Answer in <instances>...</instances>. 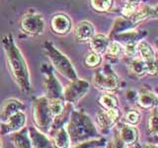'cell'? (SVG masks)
I'll use <instances>...</instances> for the list:
<instances>
[{"label": "cell", "mask_w": 158, "mask_h": 148, "mask_svg": "<svg viewBox=\"0 0 158 148\" xmlns=\"http://www.w3.org/2000/svg\"><path fill=\"white\" fill-rule=\"evenodd\" d=\"M24 104L17 99H8L0 107V122H4L18 112L24 111Z\"/></svg>", "instance_id": "obj_12"}, {"label": "cell", "mask_w": 158, "mask_h": 148, "mask_svg": "<svg viewBox=\"0 0 158 148\" xmlns=\"http://www.w3.org/2000/svg\"><path fill=\"white\" fill-rule=\"evenodd\" d=\"M27 122V116L24 111L18 112L12 117H10L4 122H0V134L7 135L12 134L25 127Z\"/></svg>", "instance_id": "obj_8"}, {"label": "cell", "mask_w": 158, "mask_h": 148, "mask_svg": "<svg viewBox=\"0 0 158 148\" xmlns=\"http://www.w3.org/2000/svg\"><path fill=\"white\" fill-rule=\"evenodd\" d=\"M136 9H137V8H136V5H133V4H127L126 6L123 8V10H122V14L123 15V16L131 18V17L133 16V14L135 13Z\"/></svg>", "instance_id": "obj_29"}, {"label": "cell", "mask_w": 158, "mask_h": 148, "mask_svg": "<svg viewBox=\"0 0 158 148\" xmlns=\"http://www.w3.org/2000/svg\"><path fill=\"white\" fill-rule=\"evenodd\" d=\"M21 27L26 33L32 35H39L42 34L44 31V22L42 15L33 14L27 15L22 19Z\"/></svg>", "instance_id": "obj_10"}, {"label": "cell", "mask_w": 158, "mask_h": 148, "mask_svg": "<svg viewBox=\"0 0 158 148\" xmlns=\"http://www.w3.org/2000/svg\"><path fill=\"white\" fill-rule=\"evenodd\" d=\"M93 83L98 89L108 92L117 90L120 85L117 74L109 65H106L94 74Z\"/></svg>", "instance_id": "obj_5"}, {"label": "cell", "mask_w": 158, "mask_h": 148, "mask_svg": "<svg viewBox=\"0 0 158 148\" xmlns=\"http://www.w3.org/2000/svg\"><path fill=\"white\" fill-rule=\"evenodd\" d=\"M107 148H127V145L121 139L118 133H116L113 139L107 143Z\"/></svg>", "instance_id": "obj_27"}, {"label": "cell", "mask_w": 158, "mask_h": 148, "mask_svg": "<svg viewBox=\"0 0 158 148\" xmlns=\"http://www.w3.org/2000/svg\"><path fill=\"white\" fill-rule=\"evenodd\" d=\"M158 121H157V109L156 107L153 108V111L150 113L149 118H148V125H147V130L148 132L150 133L152 136L155 138L157 137V132H158Z\"/></svg>", "instance_id": "obj_23"}, {"label": "cell", "mask_w": 158, "mask_h": 148, "mask_svg": "<svg viewBox=\"0 0 158 148\" xmlns=\"http://www.w3.org/2000/svg\"><path fill=\"white\" fill-rule=\"evenodd\" d=\"M32 148H54L49 137L40 131L36 126L28 127Z\"/></svg>", "instance_id": "obj_14"}, {"label": "cell", "mask_w": 158, "mask_h": 148, "mask_svg": "<svg viewBox=\"0 0 158 148\" xmlns=\"http://www.w3.org/2000/svg\"><path fill=\"white\" fill-rule=\"evenodd\" d=\"M48 134L49 139H51L54 148H71L70 138H69L65 126L49 131Z\"/></svg>", "instance_id": "obj_15"}, {"label": "cell", "mask_w": 158, "mask_h": 148, "mask_svg": "<svg viewBox=\"0 0 158 148\" xmlns=\"http://www.w3.org/2000/svg\"><path fill=\"white\" fill-rule=\"evenodd\" d=\"M120 117L121 113L118 108L109 109V110L102 109L96 115L97 128H100L102 133H107L120 121Z\"/></svg>", "instance_id": "obj_7"}, {"label": "cell", "mask_w": 158, "mask_h": 148, "mask_svg": "<svg viewBox=\"0 0 158 148\" xmlns=\"http://www.w3.org/2000/svg\"><path fill=\"white\" fill-rule=\"evenodd\" d=\"M70 20L66 16V15L63 14H58V15H54L52 19L51 22V27L52 29V31L56 34H66L69 30H70Z\"/></svg>", "instance_id": "obj_16"}, {"label": "cell", "mask_w": 158, "mask_h": 148, "mask_svg": "<svg viewBox=\"0 0 158 148\" xmlns=\"http://www.w3.org/2000/svg\"><path fill=\"white\" fill-rule=\"evenodd\" d=\"M101 60H102V58L100 56V54L93 51L91 53H89L85 57L84 62H85L86 66H88V67H96L98 65H100Z\"/></svg>", "instance_id": "obj_26"}, {"label": "cell", "mask_w": 158, "mask_h": 148, "mask_svg": "<svg viewBox=\"0 0 158 148\" xmlns=\"http://www.w3.org/2000/svg\"><path fill=\"white\" fill-rule=\"evenodd\" d=\"M0 148H2V142H1V139H0Z\"/></svg>", "instance_id": "obj_32"}, {"label": "cell", "mask_w": 158, "mask_h": 148, "mask_svg": "<svg viewBox=\"0 0 158 148\" xmlns=\"http://www.w3.org/2000/svg\"><path fill=\"white\" fill-rule=\"evenodd\" d=\"M44 91L48 100H63V88L52 72H48L44 79Z\"/></svg>", "instance_id": "obj_9"}, {"label": "cell", "mask_w": 158, "mask_h": 148, "mask_svg": "<svg viewBox=\"0 0 158 148\" xmlns=\"http://www.w3.org/2000/svg\"><path fill=\"white\" fill-rule=\"evenodd\" d=\"M46 49L48 57L51 58L52 64L59 73H61L64 77H66L70 81L78 79L75 69L73 68L71 62L66 56H64L62 53L54 48V47H52L51 43H46Z\"/></svg>", "instance_id": "obj_4"}, {"label": "cell", "mask_w": 158, "mask_h": 148, "mask_svg": "<svg viewBox=\"0 0 158 148\" xmlns=\"http://www.w3.org/2000/svg\"><path fill=\"white\" fill-rule=\"evenodd\" d=\"M99 104L102 106L103 109L109 110V109H117L118 108V99L111 93H107L102 95L99 98Z\"/></svg>", "instance_id": "obj_21"}, {"label": "cell", "mask_w": 158, "mask_h": 148, "mask_svg": "<svg viewBox=\"0 0 158 148\" xmlns=\"http://www.w3.org/2000/svg\"><path fill=\"white\" fill-rule=\"evenodd\" d=\"M137 104L142 109H153L157 105V96L147 89H141L137 95Z\"/></svg>", "instance_id": "obj_17"}, {"label": "cell", "mask_w": 158, "mask_h": 148, "mask_svg": "<svg viewBox=\"0 0 158 148\" xmlns=\"http://www.w3.org/2000/svg\"><path fill=\"white\" fill-rule=\"evenodd\" d=\"M140 117H141V115L139 112L136 110H131L126 113L125 117H123V121H125L127 125L135 126L139 123Z\"/></svg>", "instance_id": "obj_24"}, {"label": "cell", "mask_w": 158, "mask_h": 148, "mask_svg": "<svg viewBox=\"0 0 158 148\" xmlns=\"http://www.w3.org/2000/svg\"><path fill=\"white\" fill-rule=\"evenodd\" d=\"M118 134L127 146L135 144L138 140L139 133L135 126L127 125L126 122H118Z\"/></svg>", "instance_id": "obj_13"}, {"label": "cell", "mask_w": 158, "mask_h": 148, "mask_svg": "<svg viewBox=\"0 0 158 148\" xmlns=\"http://www.w3.org/2000/svg\"><path fill=\"white\" fill-rule=\"evenodd\" d=\"M130 69L135 75H136L138 77H141L147 73V66H146L145 62L143 61L141 58L132 59L130 64Z\"/></svg>", "instance_id": "obj_22"}, {"label": "cell", "mask_w": 158, "mask_h": 148, "mask_svg": "<svg viewBox=\"0 0 158 148\" xmlns=\"http://www.w3.org/2000/svg\"><path fill=\"white\" fill-rule=\"evenodd\" d=\"M142 148H158L156 143H145Z\"/></svg>", "instance_id": "obj_30"}, {"label": "cell", "mask_w": 158, "mask_h": 148, "mask_svg": "<svg viewBox=\"0 0 158 148\" xmlns=\"http://www.w3.org/2000/svg\"><path fill=\"white\" fill-rule=\"evenodd\" d=\"M107 53L110 54L112 56H117L118 53L122 51V46L118 42L114 41L112 43H109V46L107 47Z\"/></svg>", "instance_id": "obj_28"}, {"label": "cell", "mask_w": 158, "mask_h": 148, "mask_svg": "<svg viewBox=\"0 0 158 148\" xmlns=\"http://www.w3.org/2000/svg\"><path fill=\"white\" fill-rule=\"evenodd\" d=\"M3 44L7 53L8 65L13 78L23 92L29 93L31 91L32 85L31 80H30V73L25 59L23 58L17 47L15 46L11 37H5L3 39Z\"/></svg>", "instance_id": "obj_2"}, {"label": "cell", "mask_w": 158, "mask_h": 148, "mask_svg": "<svg viewBox=\"0 0 158 148\" xmlns=\"http://www.w3.org/2000/svg\"><path fill=\"white\" fill-rule=\"evenodd\" d=\"M33 117L35 125L40 131L48 134L51 130L53 115L48 105V100L46 97H39L33 103Z\"/></svg>", "instance_id": "obj_3"}, {"label": "cell", "mask_w": 158, "mask_h": 148, "mask_svg": "<svg viewBox=\"0 0 158 148\" xmlns=\"http://www.w3.org/2000/svg\"><path fill=\"white\" fill-rule=\"evenodd\" d=\"M113 0H91L92 7L99 12L107 11L111 8Z\"/></svg>", "instance_id": "obj_25"}, {"label": "cell", "mask_w": 158, "mask_h": 148, "mask_svg": "<svg viewBox=\"0 0 158 148\" xmlns=\"http://www.w3.org/2000/svg\"><path fill=\"white\" fill-rule=\"evenodd\" d=\"M11 141L15 148H32L28 127H23L11 134Z\"/></svg>", "instance_id": "obj_18"}, {"label": "cell", "mask_w": 158, "mask_h": 148, "mask_svg": "<svg viewBox=\"0 0 158 148\" xmlns=\"http://www.w3.org/2000/svg\"><path fill=\"white\" fill-rule=\"evenodd\" d=\"M94 31H95V29L90 22L83 21L78 23L74 34H75L76 39L79 41H88L94 36Z\"/></svg>", "instance_id": "obj_19"}, {"label": "cell", "mask_w": 158, "mask_h": 148, "mask_svg": "<svg viewBox=\"0 0 158 148\" xmlns=\"http://www.w3.org/2000/svg\"><path fill=\"white\" fill-rule=\"evenodd\" d=\"M65 127L70 138L71 146L101 137L95 122L87 113L82 111L72 110Z\"/></svg>", "instance_id": "obj_1"}, {"label": "cell", "mask_w": 158, "mask_h": 148, "mask_svg": "<svg viewBox=\"0 0 158 148\" xmlns=\"http://www.w3.org/2000/svg\"><path fill=\"white\" fill-rule=\"evenodd\" d=\"M138 51L141 54V59L145 62L147 66V73L154 75L157 72V65L155 60V54L151 46L146 42H141L138 44Z\"/></svg>", "instance_id": "obj_11"}, {"label": "cell", "mask_w": 158, "mask_h": 148, "mask_svg": "<svg viewBox=\"0 0 158 148\" xmlns=\"http://www.w3.org/2000/svg\"><path fill=\"white\" fill-rule=\"evenodd\" d=\"M90 39H91L90 44H91L92 51L97 53H101V52L106 51L109 43H110V41L108 39V38L103 36V35L93 36Z\"/></svg>", "instance_id": "obj_20"}, {"label": "cell", "mask_w": 158, "mask_h": 148, "mask_svg": "<svg viewBox=\"0 0 158 148\" xmlns=\"http://www.w3.org/2000/svg\"><path fill=\"white\" fill-rule=\"evenodd\" d=\"M125 1L127 4H133V5H137L138 3L140 2V0H125Z\"/></svg>", "instance_id": "obj_31"}, {"label": "cell", "mask_w": 158, "mask_h": 148, "mask_svg": "<svg viewBox=\"0 0 158 148\" xmlns=\"http://www.w3.org/2000/svg\"><path fill=\"white\" fill-rule=\"evenodd\" d=\"M89 83L82 79L72 80L63 88V100L68 104H76L89 91Z\"/></svg>", "instance_id": "obj_6"}]
</instances>
